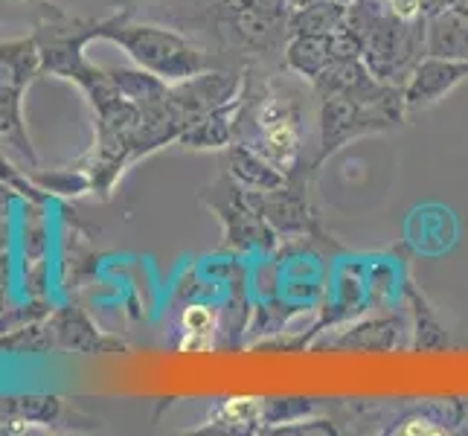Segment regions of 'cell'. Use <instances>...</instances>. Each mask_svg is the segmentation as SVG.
<instances>
[{
    "label": "cell",
    "instance_id": "10",
    "mask_svg": "<svg viewBox=\"0 0 468 436\" xmlns=\"http://www.w3.org/2000/svg\"><path fill=\"white\" fill-rule=\"evenodd\" d=\"M184 326H186V335L192 337H207L213 332V312L204 309V305H192L184 314Z\"/></svg>",
    "mask_w": 468,
    "mask_h": 436
},
{
    "label": "cell",
    "instance_id": "1",
    "mask_svg": "<svg viewBox=\"0 0 468 436\" xmlns=\"http://www.w3.org/2000/svg\"><path fill=\"white\" fill-rule=\"evenodd\" d=\"M352 36L361 41V58L378 79H393L399 70L413 64V56L425 47V24L390 15H373L369 21L355 24ZM416 68V64H413Z\"/></svg>",
    "mask_w": 468,
    "mask_h": 436
},
{
    "label": "cell",
    "instance_id": "6",
    "mask_svg": "<svg viewBox=\"0 0 468 436\" xmlns=\"http://www.w3.org/2000/svg\"><path fill=\"white\" fill-rule=\"evenodd\" d=\"M425 56L468 61V4H448L425 21Z\"/></svg>",
    "mask_w": 468,
    "mask_h": 436
},
{
    "label": "cell",
    "instance_id": "2",
    "mask_svg": "<svg viewBox=\"0 0 468 436\" xmlns=\"http://www.w3.org/2000/svg\"><path fill=\"white\" fill-rule=\"evenodd\" d=\"M122 47L132 53L143 68H149L154 76L166 82H181V79L198 76L207 68V58L181 36L157 27H128L120 36Z\"/></svg>",
    "mask_w": 468,
    "mask_h": 436
},
{
    "label": "cell",
    "instance_id": "11",
    "mask_svg": "<svg viewBox=\"0 0 468 436\" xmlns=\"http://www.w3.org/2000/svg\"><path fill=\"white\" fill-rule=\"evenodd\" d=\"M425 0H393V12L399 15V18L405 21H416L419 9H422Z\"/></svg>",
    "mask_w": 468,
    "mask_h": 436
},
{
    "label": "cell",
    "instance_id": "4",
    "mask_svg": "<svg viewBox=\"0 0 468 436\" xmlns=\"http://www.w3.org/2000/svg\"><path fill=\"white\" fill-rule=\"evenodd\" d=\"M463 79H468V61L425 56L416 61L408 85L401 88V102H405V108H410V111L428 108L433 102H440L445 93L454 90Z\"/></svg>",
    "mask_w": 468,
    "mask_h": 436
},
{
    "label": "cell",
    "instance_id": "3",
    "mask_svg": "<svg viewBox=\"0 0 468 436\" xmlns=\"http://www.w3.org/2000/svg\"><path fill=\"white\" fill-rule=\"evenodd\" d=\"M401 93L387 96L381 102H361L352 96H323V114H320V128H323V152L326 157L337 152L349 137H358L364 132H376V128L393 125L401 117Z\"/></svg>",
    "mask_w": 468,
    "mask_h": 436
},
{
    "label": "cell",
    "instance_id": "5",
    "mask_svg": "<svg viewBox=\"0 0 468 436\" xmlns=\"http://www.w3.org/2000/svg\"><path fill=\"white\" fill-rule=\"evenodd\" d=\"M355 56V44L346 36H335V32H303L288 47V68L297 70L305 79H314L329 70L337 58Z\"/></svg>",
    "mask_w": 468,
    "mask_h": 436
},
{
    "label": "cell",
    "instance_id": "7",
    "mask_svg": "<svg viewBox=\"0 0 468 436\" xmlns=\"http://www.w3.org/2000/svg\"><path fill=\"white\" fill-rule=\"evenodd\" d=\"M260 122H262V140L253 149L256 152L262 149V157L271 160L280 172L288 169L300 152V132L294 114L280 102H268L260 114Z\"/></svg>",
    "mask_w": 468,
    "mask_h": 436
},
{
    "label": "cell",
    "instance_id": "8",
    "mask_svg": "<svg viewBox=\"0 0 468 436\" xmlns=\"http://www.w3.org/2000/svg\"><path fill=\"white\" fill-rule=\"evenodd\" d=\"M233 157V172L250 186L260 189H280L282 186V172L271 164V160L260 157V152L248 149V145H236L230 152Z\"/></svg>",
    "mask_w": 468,
    "mask_h": 436
},
{
    "label": "cell",
    "instance_id": "9",
    "mask_svg": "<svg viewBox=\"0 0 468 436\" xmlns=\"http://www.w3.org/2000/svg\"><path fill=\"white\" fill-rule=\"evenodd\" d=\"M239 100L221 105L216 111H209L201 120H196V128L186 132V143L198 145V149H216V145H228L233 137V125H230V111L236 108Z\"/></svg>",
    "mask_w": 468,
    "mask_h": 436
}]
</instances>
